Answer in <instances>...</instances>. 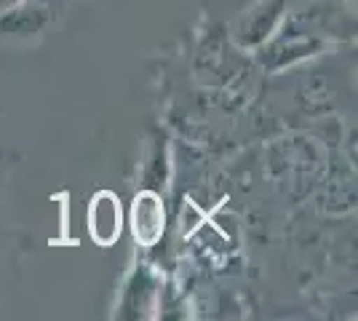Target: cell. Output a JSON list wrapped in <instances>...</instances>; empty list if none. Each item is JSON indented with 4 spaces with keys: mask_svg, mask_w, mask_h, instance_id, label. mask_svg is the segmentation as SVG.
<instances>
[{
    "mask_svg": "<svg viewBox=\"0 0 358 321\" xmlns=\"http://www.w3.org/2000/svg\"><path fill=\"white\" fill-rule=\"evenodd\" d=\"M284 14V0H262L259 6L249 8L236 24V41L241 46H259L270 32L275 30Z\"/></svg>",
    "mask_w": 358,
    "mask_h": 321,
    "instance_id": "cell-1",
    "label": "cell"
},
{
    "mask_svg": "<svg viewBox=\"0 0 358 321\" xmlns=\"http://www.w3.org/2000/svg\"><path fill=\"white\" fill-rule=\"evenodd\" d=\"M89 228L94 241L110 246L120 236V206L113 193H96L89 209Z\"/></svg>",
    "mask_w": 358,
    "mask_h": 321,
    "instance_id": "cell-2",
    "label": "cell"
},
{
    "mask_svg": "<svg viewBox=\"0 0 358 321\" xmlns=\"http://www.w3.org/2000/svg\"><path fill=\"white\" fill-rule=\"evenodd\" d=\"M134 236L139 244L152 246L164 230V206L155 193H142L134 201Z\"/></svg>",
    "mask_w": 358,
    "mask_h": 321,
    "instance_id": "cell-3",
    "label": "cell"
},
{
    "mask_svg": "<svg viewBox=\"0 0 358 321\" xmlns=\"http://www.w3.org/2000/svg\"><path fill=\"white\" fill-rule=\"evenodd\" d=\"M48 22V11L43 6H22L8 8V14L0 16V32L3 35H35Z\"/></svg>",
    "mask_w": 358,
    "mask_h": 321,
    "instance_id": "cell-4",
    "label": "cell"
},
{
    "mask_svg": "<svg viewBox=\"0 0 358 321\" xmlns=\"http://www.w3.org/2000/svg\"><path fill=\"white\" fill-rule=\"evenodd\" d=\"M313 48H318V41L310 35H289L284 41H275L270 48H265L262 62L270 67H284V64L299 59V57H308Z\"/></svg>",
    "mask_w": 358,
    "mask_h": 321,
    "instance_id": "cell-5",
    "label": "cell"
},
{
    "mask_svg": "<svg viewBox=\"0 0 358 321\" xmlns=\"http://www.w3.org/2000/svg\"><path fill=\"white\" fill-rule=\"evenodd\" d=\"M299 102L302 107L308 110V113H327L331 110V99H329V86L324 80H308L305 86H302V92H299Z\"/></svg>",
    "mask_w": 358,
    "mask_h": 321,
    "instance_id": "cell-6",
    "label": "cell"
},
{
    "mask_svg": "<svg viewBox=\"0 0 358 321\" xmlns=\"http://www.w3.org/2000/svg\"><path fill=\"white\" fill-rule=\"evenodd\" d=\"M201 64L206 73H220L227 62V46L222 43L220 35H209L203 43H201Z\"/></svg>",
    "mask_w": 358,
    "mask_h": 321,
    "instance_id": "cell-7",
    "label": "cell"
},
{
    "mask_svg": "<svg viewBox=\"0 0 358 321\" xmlns=\"http://www.w3.org/2000/svg\"><path fill=\"white\" fill-rule=\"evenodd\" d=\"M8 3H11V6H14L16 0H0V8H6V6H8Z\"/></svg>",
    "mask_w": 358,
    "mask_h": 321,
    "instance_id": "cell-8",
    "label": "cell"
}]
</instances>
